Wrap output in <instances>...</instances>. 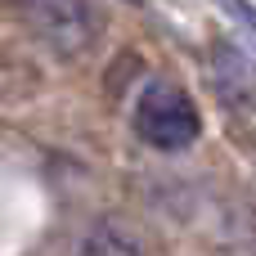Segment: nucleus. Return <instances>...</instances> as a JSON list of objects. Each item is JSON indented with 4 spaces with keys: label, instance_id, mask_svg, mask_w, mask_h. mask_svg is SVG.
<instances>
[{
    "label": "nucleus",
    "instance_id": "f03ea898",
    "mask_svg": "<svg viewBox=\"0 0 256 256\" xmlns=\"http://www.w3.org/2000/svg\"><path fill=\"white\" fill-rule=\"evenodd\" d=\"M135 130H140L144 144L176 153V148H189V144L198 140L202 117H198L194 99H189L180 86L153 81V86H144V94H140V104H135Z\"/></svg>",
    "mask_w": 256,
    "mask_h": 256
},
{
    "label": "nucleus",
    "instance_id": "f257e3e1",
    "mask_svg": "<svg viewBox=\"0 0 256 256\" xmlns=\"http://www.w3.org/2000/svg\"><path fill=\"white\" fill-rule=\"evenodd\" d=\"M27 32L58 58H76L94 45V4L90 0H14Z\"/></svg>",
    "mask_w": 256,
    "mask_h": 256
},
{
    "label": "nucleus",
    "instance_id": "39448f33",
    "mask_svg": "<svg viewBox=\"0 0 256 256\" xmlns=\"http://www.w3.org/2000/svg\"><path fill=\"white\" fill-rule=\"evenodd\" d=\"M220 4H225V9H230V14L248 27V36L256 40V14H252V4H248V0H220Z\"/></svg>",
    "mask_w": 256,
    "mask_h": 256
},
{
    "label": "nucleus",
    "instance_id": "20e7f679",
    "mask_svg": "<svg viewBox=\"0 0 256 256\" xmlns=\"http://www.w3.org/2000/svg\"><path fill=\"white\" fill-rule=\"evenodd\" d=\"M81 248H86V252H140V243L126 238V234H112V225H99Z\"/></svg>",
    "mask_w": 256,
    "mask_h": 256
},
{
    "label": "nucleus",
    "instance_id": "7ed1b4c3",
    "mask_svg": "<svg viewBox=\"0 0 256 256\" xmlns=\"http://www.w3.org/2000/svg\"><path fill=\"white\" fill-rule=\"evenodd\" d=\"M212 63H216V76H220V90L225 94H234V99H248L252 94V68L243 63V54L234 50V45H216L212 50Z\"/></svg>",
    "mask_w": 256,
    "mask_h": 256
}]
</instances>
